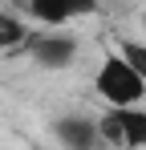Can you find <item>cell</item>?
Wrapping results in <instances>:
<instances>
[{"instance_id":"6da1fadb","label":"cell","mask_w":146,"mask_h":150,"mask_svg":"<svg viewBox=\"0 0 146 150\" xmlns=\"http://www.w3.org/2000/svg\"><path fill=\"white\" fill-rule=\"evenodd\" d=\"M94 89L101 93V101L110 105V110H126V105H138L146 98V81L126 61H122L118 53H110L106 61H101V69L94 77Z\"/></svg>"},{"instance_id":"7a4b0ae2","label":"cell","mask_w":146,"mask_h":150,"mask_svg":"<svg viewBox=\"0 0 146 150\" xmlns=\"http://www.w3.org/2000/svg\"><path fill=\"white\" fill-rule=\"evenodd\" d=\"M97 134H101V142H110L118 150H138V146H146V114L138 105L106 110V118L97 122Z\"/></svg>"},{"instance_id":"3957f363","label":"cell","mask_w":146,"mask_h":150,"mask_svg":"<svg viewBox=\"0 0 146 150\" xmlns=\"http://www.w3.org/2000/svg\"><path fill=\"white\" fill-rule=\"evenodd\" d=\"M28 49H33V61H37V65H45V69H65L73 57H77V41L65 37V33H41V37L28 41Z\"/></svg>"},{"instance_id":"277c9868","label":"cell","mask_w":146,"mask_h":150,"mask_svg":"<svg viewBox=\"0 0 146 150\" xmlns=\"http://www.w3.org/2000/svg\"><path fill=\"white\" fill-rule=\"evenodd\" d=\"M53 134L65 150H97V142H101L97 122H89V118H61L53 126Z\"/></svg>"},{"instance_id":"5b68a950","label":"cell","mask_w":146,"mask_h":150,"mask_svg":"<svg viewBox=\"0 0 146 150\" xmlns=\"http://www.w3.org/2000/svg\"><path fill=\"white\" fill-rule=\"evenodd\" d=\"M21 4L37 16V21H45V25H65V21H73L69 8H65L61 0H21Z\"/></svg>"},{"instance_id":"8992f818","label":"cell","mask_w":146,"mask_h":150,"mask_svg":"<svg viewBox=\"0 0 146 150\" xmlns=\"http://www.w3.org/2000/svg\"><path fill=\"white\" fill-rule=\"evenodd\" d=\"M24 41H28V28L21 25V16H12V12H0V53L21 49Z\"/></svg>"},{"instance_id":"52a82bcc","label":"cell","mask_w":146,"mask_h":150,"mask_svg":"<svg viewBox=\"0 0 146 150\" xmlns=\"http://www.w3.org/2000/svg\"><path fill=\"white\" fill-rule=\"evenodd\" d=\"M118 57L146 81V45H142V41H122V45H118Z\"/></svg>"},{"instance_id":"ba28073f","label":"cell","mask_w":146,"mask_h":150,"mask_svg":"<svg viewBox=\"0 0 146 150\" xmlns=\"http://www.w3.org/2000/svg\"><path fill=\"white\" fill-rule=\"evenodd\" d=\"M61 4L69 8V16H94L101 0H61Z\"/></svg>"}]
</instances>
